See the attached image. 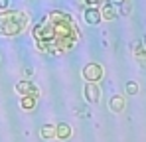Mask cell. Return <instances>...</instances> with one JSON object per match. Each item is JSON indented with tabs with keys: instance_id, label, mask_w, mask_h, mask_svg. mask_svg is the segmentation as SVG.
Segmentation results:
<instances>
[{
	"instance_id": "6da1fadb",
	"label": "cell",
	"mask_w": 146,
	"mask_h": 142,
	"mask_svg": "<svg viewBox=\"0 0 146 142\" xmlns=\"http://www.w3.org/2000/svg\"><path fill=\"white\" fill-rule=\"evenodd\" d=\"M34 40L38 47L46 53H65L79 40V28L75 26L69 14L49 12L48 16L34 28Z\"/></svg>"
},
{
	"instance_id": "7a4b0ae2",
	"label": "cell",
	"mask_w": 146,
	"mask_h": 142,
	"mask_svg": "<svg viewBox=\"0 0 146 142\" xmlns=\"http://www.w3.org/2000/svg\"><path fill=\"white\" fill-rule=\"evenodd\" d=\"M28 26V14L26 12H2L0 14V36L12 38L22 34Z\"/></svg>"
},
{
	"instance_id": "3957f363",
	"label": "cell",
	"mask_w": 146,
	"mask_h": 142,
	"mask_svg": "<svg viewBox=\"0 0 146 142\" xmlns=\"http://www.w3.org/2000/svg\"><path fill=\"white\" fill-rule=\"evenodd\" d=\"M83 77H85V81L95 83V81H99V79L103 77V67H101L99 63H87V65L83 67Z\"/></svg>"
},
{
	"instance_id": "277c9868",
	"label": "cell",
	"mask_w": 146,
	"mask_h": 142,
	"mask_svg": "<svg viewBox=\"0 0 146 142\" xmlns=\"http://www.w3.org/2000/svg\"><path fill=\"white\" fill-rule=\"evenodd\" d=\"M14 89H16V93H20L22 97H24V95H30V97H40V89H38L32 81H18Z\"/></svg>"
},
{
	"instance_id": "5b68a950",
	"label": "cell",
	"mask_w": 146,
	"mask_h": 142,
	"mask_svg": "<svg viewBox=\"0 0 146 142\" xmlns=\"http://www.w3.org/2000/svg\"><path fill=\"white\" fill-rule=\"evenodd\" d=\"M83 93H85V99H87L89 103H99V99H101V89L97 87V83H89V81H87Z\"/></svg>"
},
{
	"instance_id": "8992f818",
	"label": "cell",
	"mask_w": 146,
	"mask_h": 142,
	"mask_svg": "<svg viewBox=\"0 0 146 142\" xmlns=\"http://www.w3.org/2000/svg\"><path fill=\"white\" fill-rule=\"evenodd\" d=\"M85 22L91 24V26H97V24L101 22V10H97L95 6L87 8V10H85Z\"/></svg>"
},
{
	"instance_id": "52a82bcc",
	"label": "cell",
	"mask_w": 146,
	"mask_h": 142,
	"mask_svg": "<svg viewBox=\"0 0 146 142\" xmlns=\"http://www.w3.org/2000/svg\"><path fill=\"white\" fill-rule=\"evenodd\" d=\"M55 136H57L59 140H69V138H71V126L65 124V122L57 124V126H55Z\"/></svg>"
},
{
	"instance_id": "ba28073f",
	"label": "cell",
	"mask_w": 146,
	"mask_h": 142,
	"mask_svg": "<svg viewBox=\"0 0 146 142\" xmlns=\"http://www.w3.org/2000/svg\"><path fill=\"white\" fill-rule=\"evenodd\" d=\"M109 109H111L113 113H121L122 109H124V97H121V95L111 97V101H109Z\"/></svg>"
},
{
	"instance_id": "9c48e42d",
	"label": "cell",
	"mask_w": 146,
	"mask_h": 142,
	"mask_svg": "<svg viewBox=\"0 0 146 142\" xmlns=\"http://www.w3.org/2000/svg\"><path fill=\"white\" fill-rule=\"evenodd\" d=\"M40 136H42L44 140L55 138V126H53V124H44V126L40 128Z\"/></svg>"
},
{
	"instance_id": "30bf717a",
	"label": "cell",
	"mask_w": 146,
	"mask_h": 142,
	"mask_svg": "<svg viewBox=\"0 0 146 142\" xmlns=\"http://www.w3.org/2000/svg\"><path fill=\"white\" fill-rule=\"evenodd\" d=\"M115 18H117V12L113 8V4H105L101 10V20H115Z\"/></svg>"
},
{
	"instance_id": "8fae6325",
	"label": "cell",
	"mask_w": 146,
	"mask_h": 142,
	"mask_svg": "<svg viewBox=\"0 0 146 142\" xmlns=\"http://www.w3.org/2000/svg\"><path fill=\"white\" fill-rule=\"evenodd\" d=\"M20 105H22V109H24V111H32V109L36 107V97L24 95V97H22V101H20Z\"/></svg>"
},
{
	"instance_id": "7c38bea8",
	"label": "cell",
	"mask_w": 146,
	"mask_h": 142,
	"mask_svg": "<svg viewBox=\"0 0 146 142\" xmlns=\"http://www.w3.org/2000/svg\"><path fill=\"white\" fill-rule=\"evenodd\" d=\"M126 93H128V95H136V93H138V85H136L134 81H130V83L126 85Z\"/></svg>"
},
{
	"instance_id": "4fadbf2b",
	"label": "cell",
	"mask_w": 146,
	"mask_h": 142,
	"mask_svg": "<svg viewBox=\"0 0 146 142\" xmlns=\"http://www.w3.org/2000/svg\"><path fill=\"white\" fill-rule=\"evenodd\" d=\"M8 6H10V0H0V10H2V12H6Z\"/></svg>"
},
{
	"instance_id": "5bb4252c",
	"label": "cell",
	"mask_w": 146,
	"mask_h": 142,
	"mask_svg": "<svg viewBox=\"0 0 146 142\" xmlns=\"http://www.w3.org/2000/svg\"><path fill=\"white\" fill-rule=\"evenodd\" d=\"M85 2H87L89 6H97V4H99V2H101V0H85Z\"/></svg>"
},
{
	"instance_id": "9a60e30c",
	"label": "cell",
	"mask_w": 146,
	"mask_h": 142,
	"mask_svg": "<svg viewBox=\"0 0 146 142\" xmlns=\"http://www.w3.org/2000/svg\"><path fill=\"white\" fill-rule=\"evenodd\" d=\"M113 2H115V4H122L124 0H113Z\"/></svg>"
}]
</instances>
